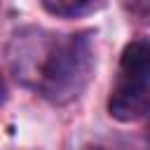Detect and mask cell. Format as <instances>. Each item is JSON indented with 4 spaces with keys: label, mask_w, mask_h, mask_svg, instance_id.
<instances>
[{
    "label": "cell",
    "mask_w": 150,
    "mask_h": 150,
    "mask_svg": "<svg viewBox=\"0 0 150 150\" xmlns=\"http://www.w3.org/2000/svg\"><path fill=\"white\" fill-rule=\"evenodd\" d=\"M101 0H40L47 14L56 19H77L89 14Z\"/></svg>",
    "instance_id": "3957f363"
},
{
    "label": "cell",
    "mask_w": 150,
    "mask_h": 150,
    "mask_svg": "<svg viewBox=\"0 0 150 150\" xmlns=\"http://www.w3.org/2000/svg\"><path fill=\"white\" fill-rule=\"evenodd\" d=\"M5 98H7V87H5V80H2V75H0V105L5 103Z\"/></svg>",
    "instance_id": "277c9868"
},
{
    "label": "cell",
    "mask_w": 150,
    "mask_h": 150,
    "mask_svg": "<svg viewBox=\"0 0 150 150\" xmlns=\"http://www.w3.org/2000/svg\"><path fill=\"white\" fill-rule=\"evenodd\" d=\"M150 110V45L145 38L131 40L120 54L117 80L108 96V112L122 124L145 120Z\"/></svg>",
    "instance_id": "7a4b0ae2"
},
{
    "label": "cell",
    "mask_w": 150,
    "mask_h": 150,
    "mask_svg": "<svg viewBox=\"0 0 150 150\" xmlns=\"http://www.w3.org/2000/svg\"><path fill=\"white\" fill-rule=\"evenodd\" d=\"M7 63L23 87L54 105H68L84 94L94 77V33L21 28L7 45Z\"/></svg>",
    "instance_id": "6da1fadb"
},
{
    "label": "cell",
    "mask_w": 150,
    "mask_h": 150,
    "mask_svg": "<svg viewBox=\"0 0 150 150\" xmlns=\"http://www.w3.org/2000/svg\"><path fill=\"white\" fill-rule=\"evenodd\" d=\"M87 150H105V148H98V145H94V148H87Z\"/></svg>",
    "instance_id": "5b68a950"
}]
</instances>
